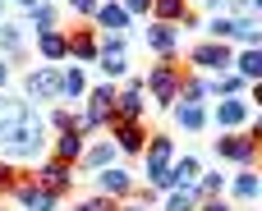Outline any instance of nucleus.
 I'll use <instances>...</instances> for the list:
<instances>
[{
	"label": "nucleus",
	"mask_w": 262,
	"mask_h": 211,
	"mask_svg": "<svg viewBox=\"0 0 262 211\" xmlns=\"http://www.w3.org/2000/svg\"><path fill=\"white\" fill-rule=\"evenodd\" d=\"M69 37V60H97V32L92 28H83V32H64Z\"/></svg>",
	"instance_id": "nucleus-20"
},
{
	"label": "nucleus",
	"mask_w": 262,
	"mask_h": 211,
	"mask_svg": "<svg viewBox=\"0 0 262 211\" xmlns=\"http://www.w3.org/2000/svg\"><path fill=\"white\" fill-rule=\"evenodd\" d=\"M207 120H216L221 133H226V129H244V124L253 120V101H249V97H221V106H216Z\"/></svg>",
	"instance_id": "nucleus-8"
},
{
	"label": "nucleus",
	"mask_w": 262,
	"mask_h": 211,
	"mask_svg": "<svg viewBox=\"0 0 262 211\" xmlns=\"http://www.w3.org/2000/svg\"><path fill=\"white\" fill-rule=\"evenodd\" d=\"M9 193L18 198V207H23V211H55V207H60V193L41 189L37 175H18V184H14Z\"/></svg>",
	"instance_id": "nucleus-5"
},
{
	"label": "nucleus",
	"mask_w": 262,
	"mask_h": 211,
	"mask_svg": "<svg viewBox=\"0 0 262 211\" xmlns=\"http://www.w3.org/2000/svg\"><path fill=\"white\" fill-rule=\"evenodd\" d=\"M83 147H88V138H83L78 129H60V138H55V156H60V161L74 166V161L83 156Z\"/></svg>",
	"instance_id": "nucleus-21"
},
{
	"label": "nucleus",
	"mask_w": 262,
	"mask_h": 211,
	"mask_svg": "<svg viewBox=\"0 0 262 211\" xmlns=\"http://www.w3.org/2000/svg\"><path fill=\"white\" fill-rule=\"evenodd\" d=\"M143 115H147V92H143V83H129L115 97V115L111 120H143Z\"/></svg>",
	"instance_id": "nucleus-14"
},
{
	"label": "nucleus",
	"mask_w": 262,
	"mask_h": 211,
	"mask_svg": "<svg viewBox=\"0 0 262 211\" xmlns=\"http://www.w3.org/2000/svg\"><path fill=\"white\" fill-rule=\"evenodd\" d=\"M143 156H147V166H170V156H175V138H170V133L147 138V143H143Z\"/></svg>",
	"instance_id": "nucleus-22"
},
{
	"label": "nucleus",
	"mask_w": 262,
	"mask_h": 211,
	"mask_svg": "<svg viewBox=\"0 0 262 211\" xmlns=\"http://www.w3.org/2000/svg\"><path fill=\"white\" fill-rule=\"evenodd\" d=\"M9 83V60H0V87Z\"/></svg>",
	"instance_id": "nucleus-39"
},
{
	"label": "nucleus",
	"mask_w": 262,
	"mask_h": 211,
	"mask_svg": "<svg viewBox=\"0 0 262 211\" xmlns=\"http://www.w3.org/2000/svg\"><path fill=\"white\" fill-rule=\"evenodd\" d=\"M37 51H41V60L60 64V60H69V37H64L60 28H51V32H37Z\"/></svg>",
	"instance_id": "nucleus-17"
},
{
	"label": "nucleus",
	"mask_w": 262,
	"mask_h": 211,
	"mask_svg": "<svg viewBox=\"0 0 262 211\" xmlns=\"http://www.w3.org/2000/svg\"><path fill=\"white\" fill-rule=\"evenodd\" d=\"M97 64L106 78H124L129 74V55H124V32H101L97 37Z\"/></svg>",
	"instance_id": "nucleus-3"
},
{
	"label": "nucleus",
	"mask_w": 262,
	"mask_h": 211,
	"mask_svg": "<svg viewBox=\"0 0 262 211\" xmlns=\"http://www.w3.org/2000/svg\"><path fill=\"white\" fill-rule=\"evenodd\" d=\"M230 193L239 198V202H258V193H262V179H258V170L253 166H244L235 179H230Z\"/></svg>",
	"instance_id": "nucleus-18"
},
{
	"label": "nucleus",
	"mask_w": 262,
	"mask_h": 211,
	"mask_svg": "<svg viewBox=\"0 0 262 211\" xmlns=\"http://www.w3.org/2000/svg\"><path fill=\"white\" fill-rule=\"evenodd\" d=\"M239 78H249V83H258L262 78V46H244L239 55H235V64H230Z\"/></svg>",
	"instance_id": "nucleus-19"
},
{
	"label": "nucleus",
	"mask_w": 262,
	"mask_h": 211,
	"mask_svg": "<svg viewBox=\"0 0 262 211\" xmlns=\"http://www.w3.org/2000/svg\"><path fill=\"white\" fill-rule=\"evenodd\" d=\"M184 5H207V0H184Z\"/></svg>",
	"instance_id": "nucleus-42"
},
{
	"label": "nucleus",
	"mask_w": 262,
	"mask_h": 211,
	"mask_svg": "<svg viewBox=\"0 0 262 211\" xmlns=\"http://www.w3.org/2000/svg\"><path fill=\"white\" fill-rule=\"evenodd\" d=\"M46 124H51L55 133H60V129H74V110H69V106H60V110H51V115H46Z\"/></svg>",
	"instance_id": "nucleus-33"
},
{
	"label": "nucleus",
	"mask_w": 262,
	"mask_h": 211,
	"mask_svg": "<svg viewBox=\"0 0 262 211\" xmlns=\"http://www.w3.org/2000/svg\"><path fill=\"white\" fill-rule=\"evenodd\" d=\"M207 97H249V78H239V74H221L216 83H207Z\"/></svg>",
	"instance_id": "nucleus-26"
},
{
	"label": "nucleus",
	"mask_w": 262,
	"mask_h": 211,
	"mask_svg": "<svg viewBox=\"0 0 262 211\" xmlns=\"http://www.w3.org/2000/svg\"><path fill=\"white\" fill-rule=\"evenodd\" d=\"M129 198H134V202H138V207H152V202H157V189H134V193H129Z\"/></svg>",
	"instance_id": "nucleus-38"
},
{
	"label": "nucleus",
	"mask_w": 262,
	"mask_h": 211,
	"mask_svg": "<svg viewBox=\"0 0 262 211\" xmlns=\"http://www.w3.org/2000/svg\"><path fill=\"white\" fill-rule=\"evenodd\" d=\"M18 5H23V9H32V5H37V0H18Z\"/></svg>",
	"instance_id": "nucleus-41"
},
{
	"label": "nucleus",
	"mask_w": 262,
	"mask_h": 211,
	"mask_svg": "<svg viewBox=\"0 0 262 211\" xmlns=\"http://www.w3.org/2000/svg\"><path fill=\"white\" fill-rule=\"evenodd\" d=\"M216 152H221L226 161H235L239 170L258 161V143H253L249 133H239V129H226V133H221V143H216Z\"/></svg>",
	"instance_id": "nucleus-7"
},
{
	"label": "nucleus",
	"mask_w": 262,
	"mask_h": 211,
	"mask_svg": "<svg viewBox=\"0 0 262 211\" xmlns=\"http://www.w3.org/2000/svg\"><path fill=\"white\" fill-rule=\"evenodd\" d=\"M92 23H97L101 32H129V23H134V18L124 14V5H120V0H101V5H97V14H92Z\"/></svg>",
	"instance_id": "nucleus-16"
},
{
	"label": "nucleus",
	"mask_w": 262,
	"mask_h": 211,
	"mask_svg": "<svg viewBox=\"0 0 262 211\" xmlns=\"http://www.w3.org/2000/svg\"><path fill=\"white\" fill-rule=\"evenodd\" d=\"M115 211H147V207H138V202H134V198H129V207H115Z\"/></svg>",
	"instance_id": "nucleus-40"
},
{
	"label": "nucleus",
	"mask_w": 262,
	"mask_h": 211,
	"mask_svg": "<svg viewBox=\"0 0 262 211\" xmlns=\"http://www.w3.org/2000/svg\"><path fill=\"white\" fill-rule=\"evenodd\" d=\"M184 9H189L184 0H152V18H157V23H180Z\"/></svg>",
	"instance_id": "nucleus-29"
},
{
	"label": "nucleus",
	"mask_w": 262,
	"mask_h": 211,
	"mask_svg": "<svg viewBox=\"0 0 262 211\" xmlns=\"http://www.w3.org/2000/svg\"><path fill=\"white\" fill-rule=\"evenodd\" d=\"M74 211H115V198H106V193H97V198H83Z\"/></svg>",
	"instance_id": "nucleus-34"
},
{
	"label": "nucleus",
	"mask_w": 262,
	"mask_h": 211,
	"mask_svg": "<svg viewBox=\"0 0 262 211\" xmlns=\"http://www.w3.org/2000/svg\"><path fill=\"white\" fill-rule=\"evenodd\" d=\"M28 101H60V69H32L23 78Z\"/></svg>",
	"instance_id": "nucleus-12"
},
{
	"label": "nucleus",
	"mask_w": 262,
	"mask_h": 211,
	"mask_svg": "<svg viewBox=\"0 0 262 211\" xmlns=\"http://www.w3.org/2000/svg\"><path fill=\"white\" fill-rule=\"evenodd\" d=\"M14 184H18V170H14L9 161H0V193H9Z\"/></svg>",
	"instance_id": "nucleus-36"
},
{
	"label": "nucleus",
	"mask_w": 262,
	"mask_h": 211,
	"mask_svg": "<svg viewBox=\"0 0 262 211\" xmlns=\"http://www.w3.org/2000/svg\"><path fill=\"white\" fill-rule=\"evenodd\" d=\"M175 101H193V106H203V101H207V78L184 74V78H180V97H175Z\"/></svg>",
	"instance_id": "nucleus-28"
},
{
	"label": "nucleus",
	"mask_w": 262,
	"mask_h": 211,
	"mask_svg": "<svg viewBox=\"0 0 262 211\" xmlns=\"http://www.w3.org/2000/svg\"><path fill=\"white\" fill-rule=\"evenodd\" d=\"M147 51L161 55V60H175V55H180V23H157V18H152V28H147Z\"/></svg>",
	"instance_id": "nucleus-11"
},
{
	"label": "nucleus",
	"mask_w": 262,
	"mask_h": 211,
	"mask_svg": "<svg viewBox=\"0 0 262 211\" xmlns=\"http://www.w3.org/2000/svg\"><path fill=\"white\" fill-rule=\"evenodd\" d=\"M189 64H193V69H216V74H226V69L235 64V51H230V41H198V46L189 51Z\"/></svg>",
	"instance_id": "nucleus-6"
},
{
	"label": "nucleus",
	"mask_w": 262,
	"mask_h": 211,
	"mask_svg": "<svg viewBox=\"0 0 262 211\" xmlns=\"http://www.w3.org/2000/svg\"><path fill=\"white\" fill-rule=\"evenodd\" d=\"M198 211H235V207H230L226 198H203V202H198Z\"/></svg>",
	"instance_id": "nucleus-37"
},
{
	"label": "nucleus",
	"mask_w": 262,
	"mask_h": 211,
	"mask_svg": "<svg viewBox=\"0 0 262 211\" xmlns=\"http://www.w3.org/2000/svg\"><path fill=\"white\" fill-rule=\"evenodd\" d=\"M111 143H115L124 156H138V152H143V143H147L143 120H111Z\"/></svg>",
	"instance_id": "nucleus-10"
},
{
	"label": "nucleus",
	"mask_w": 262,
	"mask_h": 211,
	"mask_svg": "<svg viewBox=\"0 0 262 211\" xmlns=\"http://www.w3.org/2000/svg\"><path fill=\"white\" fill-rule=\"evenodd\" d=\"M124 5V14L129 18H143V14H152V0H120Z\"/></svg>",
	"instance_id": "nucleus-35"
},
{
	"label": "nucleus",
	"mask_w": 262,
	"mask_h": 211,
	"mask_svg": "<svg viewBox=\"0 0 262 211\" xmlns=\"http://www.w3.org/2000/svg\"><path fill=\"white\" fill-rule=\"evenodd\" d=\"M175 124L189 129V133H198V129H207V110L193 106V101H175Z\"/></svg>",
	"instance_id": "nucleus-24"
},
{
	"label": "nucleus",
	"mask_w": 262,
	"mask_h": 211,
	"mask_svg": "<svg viewBox=\"0 0 262 211\" xmlns=\"http://www.w3.org/2000/svg\"><path fill=\"white\" fill-rule=\"evenodd\" d=\"M207 32L216 37V41H244V46H258V23L253 18H235V14H216L212 23H207Z\"/></svg>",
	"instance_id": "nucleus-4"
},
{
	"label": "nucleus",
	"mask_w": 262,
	"mask_h": 211,
	"mask_svg": "<svg viewBox=\"0 0 262 211\" xmlns=\"http://www.w3.org/2000/svg\"><path fill=\"white\" fill-rule=\"evenodd\" d=\"M180 78H184V69H180L175 60H161V64L143 78V92H152V110L175 106V97H180Z\"/></svg>",
	"instance_id": "nucleus-2"
},
{
	"label": "nucleus",
	"mask_w": 262,
	"mask_h": 211,
	"mask_svg": "<svg viewBox=\"0 0 262 211\" xmlns=\"http://www.w3.org/2000/svg\"><path fill=\"white\" fill-rule=\"evenodd\" d=\"M41 147H46V120L37 110H28L23 129L14 133V143L5 147V161H41Z\"/></svg>",
	"instance_id": "nucleus-1"
},
{
	"label": "nucleus",
	"mask_w": 262,
	"mask_h": 211,
	"mask_svg": "<svg viewBox=\"0 0 262 211\" xmlns=\"http://www.w3.org/2000/svg\"><path fill=\"white\" fill-rule=\"evenodd\" d=\"M115 143H97V147H83V156H78V166L83 170H101V166H115Z\"/></svg>",
	"instance_id": "nucleus-25"
},
{
	"label": "nucleus",
	"mask_w": 262,
	"mask_h": 211,
	"mask_svg": "<svg viewBox=\"0 0 262 211\" xmlns=\"http://www.w3.org/2000/svg\"><path fill=\"white\" fill-rule=\"evenodd\" d=\"M28 14H32V28H37V32H51V28L60 23V14H55V5H32Z\"/></svg>",
	"instance_id": "nucleus-32"
},
{
	"label": "nucleus",
	"mask_w": 262,
	"mask_h": 211,
	"mask_svg": "<svg viewBox=\"0 0 262 211\" xmlns=\"http://www.w3.org/2000/svg\"><path fill=\"white\" fill-rule=\"evenodd\" d=\"M198 175H203V161H198V156H184V161L170 166V189H193Z\"/></svg>",
	"instance_id": "nucleus-23"
},
{
	"label": "nucleus",
	"mask_w": 262,
	"mask_h": 211,
	"mask_svg": "<svg viewBox=\"0 0 262 211\" xmlns=\"http://www.w3.org/2000/svg\"><path fill=\"white\" fill-rule=\"evenodd\" d=\"M28 110H32V101H18V97H0V152H5V147L14 143V133L23 129Z\"/></svg>",
	"instance_id": "nucleus-9"
},
{
	"label": "nucleus",
	"mask_w": 262,
	"mask_h": 211,
	"mask_svg": "<svg viewBox=\"0 0 262 211\" xmlns=\"http://www.w3.org/2000/svg\"><path fill=\"white\" fill-rule=\"evenodd\" d=\"M0 51H5L9 60H18V55H23V32H18L14 23H0Z\"/></svg>",
	"instance_id": "nucleus-31"
},
{
	"label": "nucleus",
	"mask_w": 262,
	"mask_h": 211,
	"mask_svg": "<svg viewBox=\"0 0 262 211\" xmlns=\"http://www.w3.org/2000/svg\"><path fill=\"white\" fill-rule=\"evenodd\" d=\"M88 92V74L74 64V69H60V97H83Z\"/></svg>",
	"instance_id": "nucleus-27"
},
{
	"label": "nucleus",
	"mask_w": 262,
	"mask_h": 211,
	"mask_svg": "<svg viewBox=\"0 0 262 211\" xmlns=\"http://www.w3.org/2000/svg\"><path fill=\"white\" fill-rule=\"evenodd\" d=\"M37 184L51 189V193H69V184H74V166L60 161V156H46L41 170H37Z\"/></svg>",
	"instance_id": "nucleus-13"
},
{
	"label": "nucleus",
	"mask_w": 262,
	"mask_h": 211,
	"mask_svg": "<svg viewBox=\"0 0 262 211\" xmlns=\"http://www.w3.org/2000/svg\"><path fill=\"white\" fill-rule=\"evenodd\" d=\"M198 189H170V198H166V211H198Z\"/></svg>",
	"instance_id": "nucleus-30"
},
{
	"label": "nucleus",
	"mask_w": 262,
	"mask_h": 211,
	"mask_svg": "<svg viewBox=\"0 0 262 211\" xmlns=\"http://www.w3.org/2000/svg\"><path fill=\"white\" fill-rule=\"evenodd\" d=\"M97 193H106V198H129V193H134V175L120 170V166H101V170H97Z\"/></svg>",
	"instance_id": "nucleus-15"
}]
</instances>
